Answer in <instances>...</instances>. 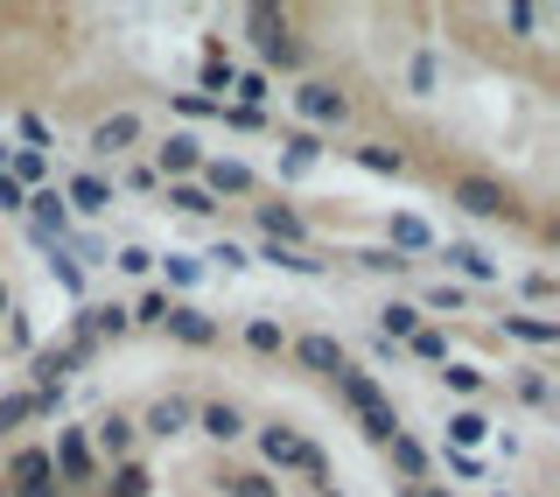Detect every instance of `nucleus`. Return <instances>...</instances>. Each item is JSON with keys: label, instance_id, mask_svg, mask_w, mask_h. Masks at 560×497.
Wrapping results in <instances>:
<instances>
[{"label": "nucleus", "instance_id": "1", "mask_svg": "<svg viewBox=\"0 0 560 497\" xmlns=\"http://www.w3.org/2000/svg\"><path fill=\"white\" fill-rule=\"evenodd\" d=\"M288 105H294V127H302V134H323V140H337L350 119H358V105H350V92H343L337 78H294Z\"/></svg>", "mask_w": 560, "mask_h": 497}, {"label": "nucleus", "instance_id": "2", "mask_svg": "<svg viewBox=\"0 0 560 497\" xmlns=\"http://www.w3.org/2000/svg\"><path fill=\"white\" fill-rule=\"evenodd\" d=\"M245 28H253V49H259V70H267V78H302V35H294V14L245 8Z\"/></svg>", "mask_w": 560, "mask_h": 497}, {"label": "nucleus", "instance_id": "3", "mask_svg": "<svg viewBox=\"0 0 560 497\" xmlns=\"http://www.w3.org/2000/svg\"><path fill=\"white\" fill-rule=\"evenodd\" d=\"M442 197L463 210V218H477V224H512L518 218V197L498 183V175H477V169H455L442 183Z\"/></svg>", "mask_w": 560, "mask_h": 497}, {"label": "nucleus", "instance_id": "4", "mask_svg": "<svg viewBox=\"0 0 560 497\" xmlns=\"http://www.w3.org/2000/svg\"><path fill=\"white\" fill-rule=\"evenodd\" d=\"M49 470H57V490L63 497H84V490H98V455H92V441H84V428L70 420V428H57V441H49Z\"/></svg>", "mask_w": 560, "mask_h": 497}, {"label": "nucleus", "instance_id": "5", "mask_svg": "<svg viewBox=\"0 0 560 497\" xmlns=\"http://www.w3.org/2000/svg\"><path fill=\"white\" fill-rule=\"evenodd\" d=\"M57 197L70 210V224H98V218H113V210H119V189H113V175H105V169H70L63 183H57Z\"/></svg>", "mask_w": 560, "mask_h": 497}, {"label": "nucleus", "instance_id": "6", "mask_svg": "<svg viewBox=\"0 0 560 497\" xmlns=\"http://www.w3.org/2000/svg\"><path fill=\"white\" fill-rule=\"evenodd\" d=\"M245 435H253V449H259V470H267V476H280V484H288V476L302 470V449H308V435L294 428V420H280V414H273V420H253Z\"/></svg>", "mask_w": 560, "mask_h": 497}, {"label": "nucleus", "instance_id": "7", "mask_svg": "<svg viewBox=\"0 0 560 497\" xmlns=\"http://www.w3.org/2000/svg\"><path fill=\"white\" fill-rule=\"evenodd\" d=\"M133 148H148V119H140L133 105L92 119V134H84V154H92V162H127Z\"/></svg>", "mask_w": 560, "mask_h": 497}, {"label": "nucleus", "instance_id": "8", "mask_svg": "<svg viewBox=\"0 0 560 497\" xmlns=\"http://www.w3.org/2000/svg\"><path fill=\"white\" fill-rule=\"evenodd\" d=\"M434 259L448 266L442 280H455V288H469V294H477V288H498V280H504L498 253H483L477 239H442V245H434Z\"/></svg>", "mask_w": 560, "mask_h": 497}, {"label": "nucleus", "instance_id": "9", "mask_svg": "<svg viewBox=\"0 0 560 497\" xmlns=\"http://www.w3.org/2000/svg\"><path fill=\"white\" fill-rule=\"evenodd\" d=\"M203 154H210V148H203L197 134H189V127H175V134H162V140L148 148V169L162 175V183H197Z\"/></svg>", "mask_w": 560, "mask_h": 497}, {"label": "nucleus", "instance_id": "10", "mask_svg": "<svg viewBox=\"0 0 560 497\" xmlns=\"http://www.w3.org/2000/svg\"><path fill=\"white\" fill-rule=\"evenodd\" d=\"M197 183L210 189V204H218V210H224V204H253V197H259V175L245 169L238 154H203Z\"/></svg>", "mask_w": 560, "mask_h": 497}, {"label": "nucleus", "instance_id": "11", "mask_svg": "<svg viewBox=\"0 0 560 497\" xmlns=\"http://www.w3.org/2000/svg\"><path fill=\"white\" fill-rule=\"evenodd\" d=\"M288 358L308 371V379H337V371L350 365V344L337 330H294L288 336Z\"/></svg>", "mask_w": 560, "mask_h": 497}, {"label": "nucleus", "instance_id": "12", "mask_svg": "<svg viewBox=\"0 0 560 497\" xmlns=\"http://www.w3.org/2000/svg\"><path fill=\"white\" fill-rule=\"evenodd\" d=\"M84 441H92V455H98V470H113V463H133V449H140V428H133V414L127 406H105V414L84 428Z\"/></svg>", "mask_w": 560, "mask_h": 497}, {"label": "nucleus", "instance_id": "13", "mask_svg": "<svg viewBox=\"0 0 560 497\" xmlns=\"http://www.w3.org/2000/svg\"><path fill=\"white\" fill-rule=\"evenodd\" d=\"M162 336H168V344H183V350H218L224 344V323H218V315H203L197 301H168Z\"/></svg>", "mask_w": 560, "mask_h": 497}, {"label": "nucleus", "instance_id": "14", "mask_svg": "<svg viewBox=\"0 0 560 497\" xmlns=\"http://www.w3.org/2000/svg\"><path fill=\"white\" fill-rule=\"evenodd\" d=\"M189 420H197V400H189V393H154L133 414V428L148 441H175V435H189Z\"/></svg>", "mask_w": 560, "mask_h": 497}, {"label": "nucleus", "instance_id": "15", "mask_svg": "<svg viewBox=\"0 0 560 497\" xmlns=\"http://www.w3.org/2000/svg\"><path fill=\"white\" fill-rule=\"evenodd\" d=\"M253 224H259V239L267 245H294V253H315V232H308V218L294 204H253Z\"/></svg>", "mask_w": 560, "mask_h": 497}, {"label": "nucleus", "instance_id": "16", "mask_svg": "<svg viewBox=\"0 0 560 497\" xmlns=\"http://www.w3.org/2000/svg\"><path fill=\"white\" fill-rule=\"evenodd\" d=\"M385 470H393L399 476V490H413V484H434V455H428V441H420V435H407V428H399L393 441H385Z\"/></svg>", "mask_w": 560, "mask_h": 497}, {"label": "nucleus", "instance_id": "17", "mask_svg": "<svg viewBox=\"0 0 560 497\" xmlns=\"http://www.w3.org/2000/svg\"><path fill=\"white\" fill-rule=\"evenodd\" d=\"M84 371V358L70 344H35L28 350V393H57V385H70Z\"/></svg>", "mask_w": 560, "mask_h": 497}, {"label": "nucleus", "instance_id": "18", "mask_svg": "<svg viewBox=\"0 0 560 497\" xmlns=\"http://www.w3.org/2000/svg\"><path fill=\"white\" fill-rule=\"evenodd\" d=\"M245 406L238 400H197V420H189V435H203V441H218V449H232V441H245Z\"/></svg>", "mask_w": 560, "mask_h": 497}, {"label": "nucleus", "instance_id": "19", "mask_svg": "<svg viewBox=\"0 0 560 497\" xmlns=\"http://www.w3.org/2000/svg\"><path fill=\"white\" fill-rule=\"evenodd\" d=\"M28 484H57V470H49V441H14L8 463H0V490H28Z\"/></svg>", "mask_w": 560, "mask_h": 497}, {"label": "nucleus", "instance_id": "20", "mask_svg": "<svg viewBox=\"0 0 560 497\" xmlns=\"http://www.w3.org/2000/svg\"><path fill=\"white\" fill-rule=\"evenodd\" d=\"M434 224L428 218H413V210H393V218H385V253H399V259H413L420 266V253H434Z\"/></svg>", "mask_w": 560, "mask_h": 497}, {"label": "nucleus", "instance_id": "21", "mask_svg": "<svg viewBox=\"0 0 560 497\" xmlns=\"http://www.w3.org/2000/svg\"><path fill=\"white\" fill-rule=\"evenodd\" d=\"M232 78H238L232 43H224V35H210V43H203V63H197V92L224 105V99H232Z\"/></svg>", "mask_w": 560, "mask_h": 497}, {"label": "nucleus", "instance_id": "22", "mask_svg": "<svg viewBox=\"0 0 560 497\" xmlns=\"http://www.w3.org/2000/svg\"><path fill=\"white\" fill-rule=\"evenodd\" d=\"M329 385H337V400L350 406V420H358V414H372V406H393V393L378 385V371H364V365H343Z\"/></svg>", "mask_w": 560, "mask_h": 497}, {"label": "nucleus", "instance_id": "23", "mask_svg": "<svg viewBox=\"0 0 560 497\" xmlns=\"http://www.w3.org/2000/svg\"><path fill=\"white\" fill-rule=\"evenodd\" d=\"M154 274H162V294H168V301H189V294L203 288L210 266H203L197 253H175V245H168V253H154Z\"/></svg>", "mask_w": 560, "mask_h": 497}, {"label": "nucleus", "instance_id": "24", "mask_svg": "<svg viewBox=\"0 0 560 497\" xmlns=\"http://www.w3.org/2000/svg\"><path fill=\"white\" fill-rule=\"evenodd\" d=\"M288 323H280V315H267V309H259V315H245V323H238V344H245V358H288Z\"/></svg>", "mask_w": 560, "mask_h": 497}, {"label": "nucleus", "instance_id": "25", "mask_svg": "<svg viewBox=\"0 0 560 497\" xmlns=\"http://www.w3.org/2000/svg\"><path fill=\"white\" fill-rule=\"evenodd\" d=\"M490 435H498V420H490L483 406H448V441H442V449H455V455H477Z\"/></svg>", "mask_w": 560, "mask_h": 497}, {"label": "nucleus", "instance_id": "26", "mask_svg": "<svg viewBox=\"0 0 560 497\" xmlns=\"http://www.w3.org/2000/svg\"><path fill=\"white\" fill-rule=\"evenodd\" d=\"M448 358H455V350H448V330L442 323H420L407 344H399V365H420V371H442Z\"/></svg>", "mask_w": 560, "mask_h": 497}, {"label": "nucleus", "instance_id": "27", "mask_svg": "<svg viewBox=\"0 0 560 497\" xmlns=\"http://www.w3.org/2000/svg\"><path fill=\"white\" fill-rule=\"evenodd\" d=\"M434 379H442V393H448L455 406H477V400L490 393V371H483V365H469V358H448L442 371H434Z\"/></svg>", "mask_w": 560, "mask_h": 497}, {"label": "nucleus", "instance_id": "28", "mask_svg": "<svg viewBox=\"0 0 560 497\" xmlns=\"http://www.w3.org/2000/svg\"><path fill=\"white\" fill-rule=\"evenodd\" d=\"M343 154H350L364 175H378V183H399V175H407V154H399L393 140H350Z\"/></svg>", "mask_w": 560, "mask_h": 497}, {"label": "nucleus", "instance_id": "29", "mask_svg": "<svg viewBox=\"0 0 560 497\" xmlns=\"http://www.w3.org/2000/svg\"><path fill=\"white\" fill-rule=\"evenodd\" d=\"M280 148H288V154H280V183H294V175H308V169L329 154V140H323V134H302V127H288V134H280Z\"/></svg>", "mask_w": 560, "mask_h": 497}, {"label": "nucleus", "instance_id": "30", "mask_svg": "<svg viewBox=\"0 0 560 497\" xmlns=\"http://www.w3.org/2000/svg\"><path fill=\"white\" fill-rule=\"evenodd\" d=\"M428 323V315L413 309L407 294H393V301H378V315H372V336H385V344H407V336Z\"/></svg>", "mask_w": 560, "mask_h": 497}, {"label": "nucleus", "instance_id": "31", "mask_svg": "<svg viewBox=\"0 0 560 497\" xmlns=\"http://www.w3.org/2000/svg\"><path fill=\"white\" fill-rule=\"evenodd\" d=\"M498 336H512V344H525V350H553L560 323L553 315H498Z\"/></svg>", "mask_w": 560, "mask_h": 497}, {"label": "nucleus", "instance_id": "32", "mask_svg": "<svg viewBox=\"0 0 560 497\" xmlns=\"http://www.w3.org/2000/svg\"><path fill=\"white\" fill-rule=\"evenodd\" d=\"M98 497H154V470L140 463V455H133V463H113L98 476Z\"/></svg>", "mask_w": 560, "mask_h": 497}, {"label": "nucleus", "instance_id": "33", "mask_svg": "<svg viewBox=\"0 0 560 497\" xmlns=\"http://www.w3.org/2000/svg\"><path fill=\"white\" fill-rule=\"evenodd\" d=\"M224 105H245V113H267L273 105V78L259 63H238V78H232V99Z\"/></svg>", "mask_w": 560, "mask_h": 497}, {"label": "nucleus", "instance_id": "34", "mask_svg": "<svg viewBox=\"0 0 560 497\" xmlns=\"http://www.w3.org/2000/svg\"><path fill=\"white\" fill-rule=\"evenodd\" d=\"M512 400L533 406V414H553V379H547V365H518V371H512Z\"/></svg>", "mask_w": 560, "mask_h": 497}, {"label": "nucleus", "instance_id": "35", "mask_svg": "<svg viewBox=\"0 0 560 497\" xmlns=\"http://www.w3.org/2000/svg\"><path fill=\"white\" fill-rule=\"evenodd\" d=\"M253 259H267V266H280V274H302V280H315V274H329V259L323 253H294V245H267L259 239V253Z\"/></svg>", "mask_w": 560, "mask_h": 497}, {"label": "nucleus", "instance_id": "36", "mask_svg": "<svg viewBox=\"0 0 560 497\" xmlns=\"http://www.w3.org/2000/svg\"><path fill=\"white\" fill-rule=\"evenodd\" d=\"M399 78H407V99H434L442 92V57H434V49H413Z\"/></svg>", "mask_w": 560, "mask_h": 497}, {"label": "nucleus", "instance_id": "37", "mask_svg": "<svg viewBox=\"0 0 560 497\" xmlns=\"http://www.w3.org/2000/svg\"><path fill=\"white\" fill-rule=\"evenodd\" d=\"M162 204L183 210V218H218V204H210L203 183H162Z\"/></svg>", "mask_w": 560, "mask_h": 497}, {"label": "nucleus", "instance_id": "38", "mask_svg": "<svg viewBox=\"0 0 560 497\" xmlns=\"http://www.w3.org/2000/svg\"><path fill=\"white\" fill-rule=\"evenodd\" d=\"M224 497H288V484L267 470H224Z\"/></svg>", "mask_w": 560, "mask_h": 497}, {"label": "nucleus", "instance_id": "39", "mask_svg": "<svg viewBox=\"0 0 560 497\" xmlns=\"http://www.w3.org/2000/svg\"><path fill=\"white\" fill-rule=\"evenodd\" d=\"M413 309L428 315V323H434V315H463V309H469V288H455V280H434V288L420 294Z\"/></svg>", "mask_w": 560, "mask_h": 497}, {"label": "nucleus", "instance_id": "40", "mask_svg": "<svg viewBox=\"0 0 560 497\" xmlns=\"http://www.w3.org/2000/svg\"><path fill=\"white\" fill-rule=\"evenodd\" d=\"M22 428H35V393H0V441H14Z\"/></svg>", "mask_w": 560, "mask_h": 497}, {"label": "nucleus", "instance_id": "41", "mask_svg": "<svg viewBox=\"0 0 560 497\" xmlns=\"http://www.w3.org/2000/svg\"><path fill=\"white\" fill-rule=\"evenodd\" d=\"M294 476H302V484H308L315 497H323V490H337V470H329V449H323V441H308V449H302V470H294Z\"/></svg>", "mask_w": 560, "mask_h": 497}, {"label": "nucleus", "instance_id": "42", "mask_svg": "<svg viewBox=\"0 0 560 497\" xmlns=\"http://www.w3.org/2000/svg\"><path fill=\"white\" fill-rule=\"evenodd\" d=\"M350 266H364V274H385V280H399V274H413V259H399V253H385V245H358V253H350Z\"/></svg>", "mask_w": 560, "mask_h": 497}, {"label": "nucleus", "instance_id": "43", "mask_svg": "<svg viewBox=\"0 0 560 497\" xmlns=\"http://www.w3.org/2000/svg\"><path fill=\"white\" fill-rule=\"evenodd\" d=\"M399 428H407V420H399V406H372V414H358V435L372 441V449H385Z\"/></svg>", "mask_w": 560, "mask_h": 497}, {"label": "nucleus", "instance_id": "44", "mask_svg": "<svg viewBox=\"0 0 560 497\" xmlns=\"http://www.w3.org/2000/svg\"><path fill=\"white\" fill-rule=\"evenodd\" d=\"M63 253H70V259H78V266H84V274H92V266H105V259H113V245H105L98 232H70V239H63Z\"/></svg>", "mask_w": 560, "mask_h": 497}, {"label": "nucleus", "instance_id": "45", "mask_svg": "<svg viewBox=\"0 0 560 497\" xmlns=\"http://www.w3.org/2000/svg\"><path fill=\"white\" fill-rule=\"evenodd\" d=\"M113 189H119V197H127V189H133V197H162V175H154L148 162H127L113 175Z\"/></svg>", "mask_w": 560, "mask_h": 497}, {"label": "nucleus", "instance_id": "46", "mask_svg": "<svg viewBox=\"0 0 560 497\" xmlns=\"http://www.w3.org/2000/svg\"><path fill=\"white\" fill-rule=\"evenodd\" d=\"M162 315H168V294L162 288H148L140 301H127V323L133 330H162Z\"/></svg>", "mask_w": 560, "mask_h": 497}, {"label": "nucleus", "instance_id": "47", "mask_svg": "<svg viewBox=\"0 0 560 497\" xmlns=\"http://www.w3.org/2000/svg\"><path fill=\"white\" fill-rule=\"evenodd\" d=\"M168 113L189 119V127H203V119H218V99H203V92H168Z\"/></svg>", "mask_w": 560, "mask_h": 497}, {"label": "nucleus", "instance_id": "48", "mask_svg": "<svg viewBox=\"0 0 560 497\" xmlns=\"http://www.w3.org/2000/svg\"><path fill=\"white\" fill-rule=\"evenodd\" d=\"M105 266H119L127 280H148L154 274V253H148V245H113V259H105Z\"/></svg>", "mask_w": 560, "mask_h": 497}, {"label": "nucleus", "instance_id": "49", "mask_svg": "<svg viewBox=\"0 0 560 497\" xmlns=\"http://www.w3.org/2000/svg\"><path fill=\"white\" fill-rule=\"evenodd\" d=\"M203 266H224V274H245V266H253V253H245V245L238 239H218V245H210V253H197Z\"/></svg>", "mask_w": 560, "mask_h": 497}, {"label": "nucleus", "instance_id": "50", "mask_svg": "<svg viewBox=\"0 0 560 497\" xmlns=\"http://www.w3.org/2000/svg\"><path fill=\"white\" fill-rule=\"evenodd\" d=\"M518 294H525V301H533V309H547V301L560 294V280H553V266H533V274H525V280H518Z\"/></svg>", "mask_w": 560, "mask_h": 497}, {"label": "nucleus", "instance_id": "51", "mask_svg": "<svg viewBox=\"0 0 560 497\" xmlns=\"http://www.w3.org/2000/svg\"><path fill=\"white\" fill-rule=\"evenodd\" d=\"M0 330H8V350H22V358H28L35 344H43V336H35V323L22 315V301H14V315H8V323H0Z\"/></svg>", "mask_w": 560, "mask_h": 497}, {"label": "nucleus", "instance_id": "52", "mask_svg": "<svg viewBox=\"0 0 560 497\" xmlns=\"http://www.w3.org/2000/svg\"><path fill=\"white\" fill-rule=\"evenodd\" d=\"M218 119L232 134H267V113H245V105H218Z\"/></svg>", "mask_w": 560, "mask_h": 497}, {"label": "nucleus", "instance_id": "53", "mask_svg": "<svg viewBox=\"0 0 560 497\" xmlns=\"http://www.w3.org/2000/svg\"><path fill=\"white\" fill-rule=\"evenodd\" d=\"M442 470L463 476V484H477V476H483V455H455V449H442Z\"/></svg>", "mask_w": 560, "mask_h": 497}, {"label": "nucleus", "instance_id": "54", "mask_svg": "<svg viewBox=\"0 0 560 497\" xmlns=\"http://www.w3.org/2000/svg\"><path fill=\"white\" fill-rule=\"evenodd\" d=\"M22 210H28V189L14 175H0V218H22Z\"/></svg>", "mask_w": 560, "mask_h": 497}, {"label": "nucleus", "instance_id": "55", "mask_svg": "<svg viewBox=\"0 0 560 497\" xmlns=\"http://www.w3.org/2000/svg\"><path fill=\"white\" fill-rule=\"evenodd\" d=\"M539 22H547L539 8H504V28H518V35H525V28H539Z\"/></svg>", "mask_w": 560, "mask_h": 497}, {"label": "nucleus", "instance_id": "56", "mask_svg": "<svg viewBox=\"0 0 560 497\" xmlns=\"http://www.w3.org/2000/svg\"><path fill=\"white\" fill-rule=\"evenodd\" d=\"M8 315H14V280L0 274V323H8Z\"/></svg>", "mask_w": 560, "mask_h": 497}, {"label": "nucleus", "instance_id": "57", "mask_svg": "<svg viewBox=\"0 0 560 497\" xmlns=\"http://www.w3.org/2000/svg\"><path fill=\"white\" fill-rule=\"evenodd\" d=\"M399 497H455L448 484H413V490H399Z\"/></svg>", "mask_w": 560, "mask_h": 497}, {"label": "nucleus", "instance_id": "58", "mask_svg": "<svg viewBox=\"0 0 560 497\" xmlns=\"http://www.w3.org/2000/svg\"><path fill=\"white\" fill-rule=\"evenodd\" d=\"M8 154H14V140H8V134H0V175H8Z\"/></svg>", "mask_w": 560, "mask_h": 497}, {"label": "nucleus", "instance_id": "59", "mask_svg": "<svg viewBox=\"0 0 560 497\" xmlns=\"http://www.w3.org/2000/svg\"><path fill=\"white\" fill-rule=\"evenodd\" d=\"M490 497H512V490H490Z\"/></svg>", "mask_w": 560, "mask_h": 497}, {"label": "nucleus", "instance_id": "60", "mask_svg": "<svg viewBox=\"0 0 560 497\" xmlns=\"http://www.w3.org/2000/svg\"><path fill=\"white\" fill-rule=\"evenodd\" d=\"M323 497H343V490H323Z\"/></svg>", "mask_w": 560, "mask_h": 497}, {"label": "nucleus", "instance_id": "61", "mask_svg": "<svg viewBox=\"0 0 560 497\" xmlns=\"http://www.w3.org/2000/svg\"><path fill=\"white\" fill-rule=\"evenodd\" d=\"M0 497H8V490H0Z\"/></svg>", "mask_w": 560, "mask_h": 497}]
</instances>
